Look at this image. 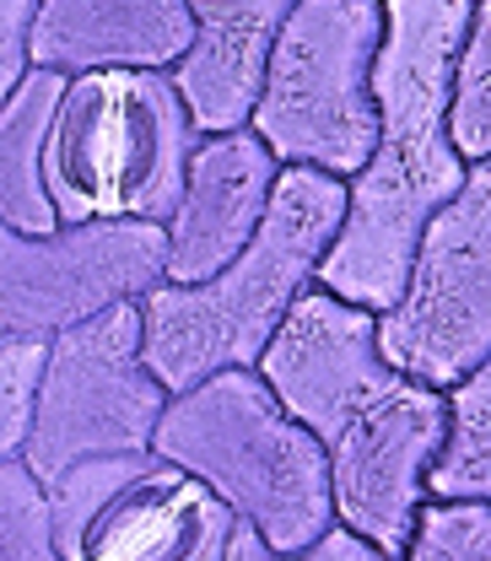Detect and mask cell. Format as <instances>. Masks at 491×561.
<instances>
[{
	"instance_id": "cell-1",
	"label": "cell",
	"mask_w": 491,
	"mask_h": 561,
	"mask_svg": "<svg viewBox=\"0 0 491 561\" xmlns=\"http://www.w3.org/2000/svg\"><path fill=\"white\" fill-rule=\"evenodd\" d=\"M254 367L324 443L335 518L400 561L448 421L443 389L400 373L378 351V313L324 286L297 291Z\"/></svg>"
},
{
	"instance_id": "cell-2",
	"label": "cell",
	"mask_w": 491,
	"mask_h": 561,
	"mask_svg": "<svg viewBox=\"0 0 491 561\" xmlns=\"http://www.w3.org/2000/svg\"><path fill=\"white\" fill-rule=\"evenodd\" d=\"M384 38L373 55L378 140L346 179V216L313 286L384 313L411 271L426 216L465 184L448 140V81L476 0H378Z\"/></svg>"
},
{
	"instance_id": "cell-3",
	"label": "cell",
	"mask_w": 491,
	"mask_h": 561,
	"mask_svg": "<svg viewBox=\"0 0 491 561\" xmlns=\"http://www.w3.org/2000/svg\"><path fill=\"white\" fill-rule=\"evenodd\" d=\"M346 216V179L281 162L271 206L254 238L206 280H157L140 291V356L168 394L195 389L221 367H254L286 308L335 243Z\"/></svg>"
},
{
	"instance_id": "cell-4",
	"label": "cell",
	"mask_w": 491,
	"mask_h": 561,
	"mask_svg": "<svg viewBox=\"0 0 491 561\" xmlns=\"http://www.w3.org/2000/svg\"><path fill=\"white\" fill-rule=\"evenodd\" d=\"M151 454L201 476L276 557H302L335 518L330 454L281 405L260 367H221L195 389L168 394L151 426Z\"/></svg>"
},
{
	"instance_id": "cell-5",
	"label": "cell",
	"mask_w": 491,
	"mask_h": 561,
	"mask_svg": "<svg viewBox=\"0 0 491 561\" xmlns=\"http://www.w3.org/2000/svg\"><path fill=\"white\" fill-rule=\"evenodd\" d=\"M173 70H76L44 136V190L60 221H168L195 151Z\"/></svg>"
},
{
	"instance_id": "cell-6",
	"label": "cell",
	"mask_w": 491,
	"mask_h": 561,
	"mask_svg": "<svg viewBox=\"0 0 491 561\" xmlns=\"http://www.w3.org/2000/svg\"><path fill=\"white\" fill-rule=\"evenodd\" d=\"M378 0H292L249 108V130L271 146L276 162L324 168L335 179H351L367 162L378 140Z\"/></svg>"
},
{
	"instance_id": "cell-7",
	"label": "cell",
	"mask_w": 491,
	"mask_h": 561,
	"mask_svg": "<svg viewBox=\"0 0 491 561\" xmlns=\"http://www.w3.org/2000/svg\"><path fill=\"white\" fill-rule=\"evenodd\" d=\"M44 496L66 561H221L238 518L201 476L151 448L76 459L44 481Z\"/></svg>"
},
{
	"instance_id": "cell-8",
	"label": "cell",
	"mask_w": 491,
	"mask_h": 561,
	"mask_svg": "<svg viewBox=\"0 0 491 561\" xmlns=\"http://www.w3.org/2000/svg\"><path fill=\"white\" fill-rule=\"evenodd\" d=\"M162 405L168 389L140 356L136 297L109 302L92 319H76L49 335L22 459L38 481H55L76 459L140 454L151 448Z\"/></svg>"
},
{
	"instance_id": "cell-9",
	"label": "cell",
	"mask_w": 491,
	"mask_h": 561,
	"mask_svg": "<svg viewBox=\"0 0 491 561\" xmlns=\"http://www.w3.org/2000/svg\"><path fill=\"white\" fill-rule=\"evenodd\" d=\"M378 351L432 389L491 356V157L426 216L406 286L378 313Z\"/></svg>"
},
{
	"instance_id": "cell-10",
	"label": "cell",
	"mask_w": 491,
	"mask_h": 561,
	"mask_svg": "<svg viewBox=\"0 0 491 561\" xmlns=\"http://www.w3.org/2000/svg\"><path fill=\"white\" fill-rule=\"evenodd\" d=\"M162 271V221H60L55 232L0 221V335L49 341L109 302L151 291Z\"/></svg>"
},
{
	"instance_id": "cell-11",
	"label": "cell",
	"mask_w": 491,
	"mask_h": 561,
	"mask_svg": "<svg viewBox=\"0 0 491 561\" xmlns=\"http://www.w3.org/2000/svg\"><path fill=\"white\" fill-rule=\"evenodd\" d=\"M276 173L281 162L249 125L195 140L179 206L162 221V232H168V271H162V280L190 286V280L216 276L254 238L260 216L271 206Z\"/></svg>"
},
{
	"instance_id": "cell-12",
	"label": "cell",
	"mask_w": 491,
	"mask_h": 561,
	"mask_svg": "<svg viewBox=\"0 0 491 561\" xmlns=\"http://www.w3.org/2000/svg\"><path fill=\"white\" fill-rule=\"evenodd\" d=\"M195 38L184 0H38L27 22V66L60 70H168Z\"/></svg>"
},
{
	"instance_id": "cell-13",
	"label": "cell",
	"mask_w": 491,
	"mask_h": 561,
	"mask_svg": "<svg viewBox=\"0 0 491 561\" xmlns=\"http://www.w3.org/2000/svg\"><path fill=\"white\" fill-rule=\"evenodd\" d=\"M184 5L195 16V38L168 70L190 108V125L195 136L238 130L249 125L265 55L276 44L292 0H184Z\"/></svg>"
},
{
	"instance_id": "cell-14",
	"label": "cell",
	"mask_w": 491,
	"mask_h": 561,
	"mask_svg": "<svg viewBox=\"0 0 491 561\" xmlns=\"http://www.w3.org/2000/svg\"><path fill=\"white\" fill-rule=\"evenodd\" d=\"M66 76L27 66L0 98V221L16 232H55L60 216L44 190V136L55 119Z\"/></svg>"
},
{
	"instance_id": "cell-15",
	"label": "cell",
	"mask_w": 491,
	"mask_h": 561,
	"mask_svg": "<svg viewBox=\"0 0 491 561\" xmlns=\"http://www.w3.org/2000/svg\"><path fill=\"white\" fill-rule=\"evenodd\" d=\"M448 421L426 465V496H487L491 502V356L443 389Z\"/></svg>"
},
{
	"instance_id": "cell-16",
	"label": "cell",
	"mask_w": 491,
	"mask_h": 561,
	"mask_svg": "<svg viewBox=\"0 0 491 561\" xmlns=\"http://www.w3.org/2000/svg\"><path fill=\"white\" fill-rule=\"evenodd\" d=\"M448 140L465 162L491 157V0L470 5V27L448 81Z\"/></svg>"
},
{
	"instance_id": "cell-17",
	"label": "cell",
	"mask_w": 491,
	"mask_h": 561,
	"mask_svg": "<svg viewBox=\"0 0 491 561\" xmlns=\"http://www.w3.org/2000/svg\"><path fill=\"white\" fill-rule=\"evenodd\" d=\"M411 561H491V502L487 496H421Z\"/></svg>"
},
{
	"instance_id": "cell-18",
	"label": "cell",
	"mask_w": 491,
	"mask_h": 561,
	"mask_svg": "<svg viewBox=\"0 0 491 561\" xmlns=\"http://www.w3.org/2000/svg\"><path fill=\"white\" fill-rule=\"evenodd\" d=\"M55 529H49V496L44 481L27 470L22 454L0 459V561H49Z\"/></svg>"
},
{
	"instance_id": "cell-19",
	"label": "cell",
	"mask_w": 491,
	"mask_h": 561,
	"mask_svg": "<svg viewBox=\"0 0 491 561\" xmlns=\"http://www.w3.org/2000/svg\"><path fill=\"white\" fill-rule=\"evenodd\" d=\"M44 346L49 341H38V335H0V459L22 454V443H27Z\"/></svg>"
},
{
	"instance_id": "cell-20",
	"label": "cell",
	"mask_w": 491,
	"mask_h": 561,
	"mask_svg": "<svg viewBox=\"0 0 491 561\" xmlns=\"http://www.w3.org/2000/svg\"><path fill=\"white\" fill-rule=\"evenodd\" d=\"M33 11H38V0H0V98L27 70V22H33Z\"/></svg>"
},
{
	"instance_id": "cell-21",
	"label": "cell",
	"mask_w": 491,
	"mask_h": 561,
	"mask_svg": "<svg viewBox=\"0 0 491 561\" xmlns=\"http://www.w3.org/2000/svg\"><path fill=\"white\" fill-rule=\"evenodd\" d=\"M302 557L308 561H384V551H378L362 529H351V524H341V518H330V524L302 546Z\"/></svg>"
},
{
	"instance_id": "cell-22",
	"label": "cell",
	"mask_w": 491,
	"mask_h": 561,
	"mask_svg": "<svg viewBox=\"0 0 491 561\" xmlns=\"http://www.w3.org/2000/svg\"><path fill=\"white\" fill-rule=\"evenodd\" d=\"M271 540L249 524V518H232V535H227V557L221 561H271Z\"/></svg>"
}]
</instances>
